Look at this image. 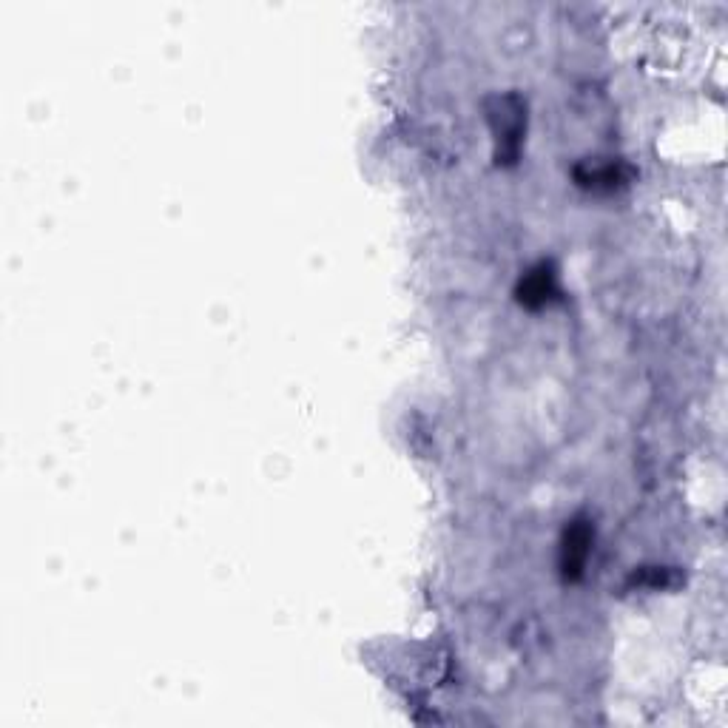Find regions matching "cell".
Masks as SVG:
<instances>
[{
    "label": "cell",
    "mask_w": 728,
    "mask_h": 728,
    "mask_svg": "<svg viewBox=\"0 0 728 728\" xmlns=\"http://www.w3.org/2000/svg\"><path fill=\"white\" fill-rule=\"evenodd\" d=\"M518 296L527 308H541L552 296H558V273L546 265H538L535 271L527 273V279H521Z\"/></svg>",
    "instance_id": "6da1fadb"
},
{
    "label": "cell",
    "mask_w": 728,
    "mask_h": 728,
    "mask_svg": "<svg viewBox=\"0 0 728 728\" xmlns=\"http://www.w3.org/2000/svg\"><path fill=\"white\" fill-rule=\"evenodd\" d=\"M589 546H592V529L589 524H583V521H575L572 527L566 529V538H564V575L566 578H575V575H581L583 564H586V558H589Z\"/></svg>",
    "instance_id": "7a4b0ae2"
}]
</instances>
